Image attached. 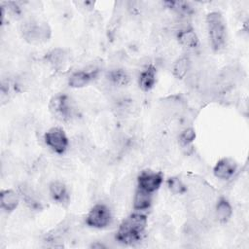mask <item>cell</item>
Listing matches in <instances>:
<instances>
[{"label": "cell", "mask_w": 249, "mask_h": 249, "mask_svg": "<svg viewBox=\"0 0 249 249\" xmlns=\"http://www.w3.org/2000/svg\"><path fill=\"white\" fill-rule=\"evenodd\" d=\"M147 217L134 213L126 217L120 225L116 233V240L124 244H132L139 241L147 226Z\"/></svg>", "instance_id": "obj_1"}, {"label": "cell", "mask_w": 249, "mask_h": 249, "mask_svg": "<svg viewBox=\"0 0 249 249\" xmlns=\"http://www.w3.org/2000/svg\"><path fill=\"white\" fill-rule=\"evenodd\" d=\"M206 24L211 46L214 51L224 48L227 39V26L223 16L218 12H212L206 17Z\"/></svg>", "instance_id": "obj_2"}, {"label": "cell", "mask_w": 249, "mask_h": 249, "mask_svg": "<svg viewBox=\"0 0 249 249\" xmlns=\"http://www.w3.org/2000/svg\"><path fill=\"white\" fill-rule=\"evenodd\" d=\"M22 35L31 44L44 43L51 37V28L46 22L30 20L23 24Z\"/></svg>", "instance_id": "obj_3"}, {"label": "cell", "mask_w": 249, "mask_h": 249, "mask_svg": "<svg viewBox=\"0 0 249 249\" xmlns=\"http://www.w3.org/2000/svg\"><path fill=\"white\" fill-rule=\"evenodd\" d=\"M112 214L107 205L97 203L89 211L86 217V223L89 227L94 229H104L110 225Z\"/></svg>", "instance_id": "obj_4"}, {"label": "cell", "mask_w": 249, "mask_h": 249, "mask_svg": "<svg viewBox=\"0 0 249 249\" xmlns=\"http://www.w3.org/2000/svg\"><path fill=\"white\" fill-rule=\"evenodd\" d=\"M44 140L46 145L58 155L63 154L69 146L68 137L60 127H53L49 129L44 136Z\"/></svg>", "instance_id": "obj_5"}, {"label": "cell", "mask_w": 249, "mask_h": 249, "mask_svg": "<svg viewBox=\"0 0 249 249\" xmlns=\"http://www.w3.org/2000/svg\"><path fill=\"white\" fill-rule=\"evenodd\" d=\"M163 181L160 172L152 170H143L137 177V188L149 194H153L160 189Z\"/></svg>", "instance_id": "obj_6"}, {"label": "cell", "mask_w": 249, "mask_h": 249, "mask_svg": "<svg viewBox=\"0 0 249 249\" xmlns=\"http://www.w3.org/2000/svg\"><path fill=\"white\" fill-rule=\"evenodd\" d=\"M50 110L60 121H67L72 116L71 102L65 94H58L53 97L50 101Z\"/></svg>", "instance_id": "obj_7"}, {"label": "cell", "mask_w": 249, "mask_h": 249, "mask_svg": "<svg viewBox=\"0 0 249 249\" xmlns=\"http://www.w3.org/2000/svg\"><path fill=\"white\" fill-rule=\"evenodd\" d=\"M236 168L237 165L232 159L223 158L215 164L213 173L217 178L221 180H229L234 175Z\"/></svg>", "instance_id": "obj_8"}, {"label": "cell", "mask_w": 249, "mask_h": 249, "mask_svg": "<svg viewBox=\"0 0 249 249\" xmlns=\"http://www.w3.org/2000/svg\"><path fill=\"white\" fill-rule=\"evenodd\" d=\"M97 71H77L74 72L68 80V85L74 89H81L88 86L96 77Z\"/></svg>", "instance_id": "obj_9"}, {"label": "cell", "mask_w": 249, "mask_h": 249, "mask_svg": "<svg viewBox=\"0 0 249 249\" xmlns=\"http://www.w3.org/2000/svg\"><path fill=\"white\" fill-rule=\"evenodd\" d=\"M49 192L51 197L61 205L67 204L69 201V195L66 186L60 181H53L49 186Z\"/></svg>", "instance_id": "obj_10"}, {"label": "cell", "mask_w": 249, "mask_h": 249, "mask_svg": "<svg viewBox=\"0 0 249 249\" xmlns=\"http://www.w3.org/2000/svg\"><path fill=\"white\" fill-rule=\"evenodd\" d=\"M19 203V196L13 190H3L0 194L1 208L10 213L13 212Z\"/></svg>", "instance_id": "obj_11"}, {"label": "cell", "mask_w": 249, "mask_h": 249, "mask_svg": "<svg viewBox=\"0 0 249 249\" xmlns=\"http://www.w3.org/2000/svg\"><path fill=\"white\" fill-rule=\"evenodd\" d=\"M157 82V71L153 65H149L139 76V87L143 91L151 90Z\"/></svg>", "instance_id": "obj_12"}, {"label": "cell", "mask_w": 249, "mask_h": 249, "mask_svg": "<svg viewBox=\"0 0 249 249\" xmlns=\"http://www.w3.org/2000/svg\"><path fill=\"white\" fill-rule=\"evenodd\" d=\"M232 214V208L226 198H220L216 204L214 215L220 223L227 222Z\"/></svg>", "instance_id": "obj_13"}, {"label": "cell", "mask_w": 249, "mask_h": 249, "mask_svg": "<svg viewBox=\"0 0 249 249\" xmlns=\"http://www.w3.org/2000/svg\"><path fill=\"white\" fill-rule=\"evenodd\" d=\"M177 38L179 43L187 48H196L198 45V37L191 27L178 31Z\"/></svg>", "instance_id": "obj_14"}, {"label": "cell", "mask_w": 249, "mask_h": 249, "mask_svg": "<svg viewBox=\"0 0 249 249\" xmlns=\"http://www.w3.org/2000/svg\"><path fill=\"white\" fill-rule=\"evenodd\" d=\"M152 204V194L137 188L133 198V208L136 210H147Z\"/></svg>", "instance_id": "obj_15"}, {"label": "cell", "mask_w": 249, "mask_h": 249, "mask_svg": "<svg viewBox=\"0 0 249 249\" xmlns=\"http://www.w3.org/2000/svg\"><path fill=\"white\" fill-rule=\"evenodd\" d=\"M191 69V60L187 55H182L173 64L172 73L175 78L183 79Z\"/></svg>", "instance_id": "obj_16"}, {"label": "cell", "mask_w": 249, "mask_h": 249, "mask_svg": "<svg viewBox=\"0 0 249 249\" xmlns=\"http://www.w3.org/2000/svg\"><path fill=\"white\" fill-rule=\"evenodd\" d=\"M107 79L109 80V83L116 87L126 86L130 81L128 74L124 69H114L109 71Z\"/></svg>", "instance_id": "obj_17"}, {"label": "cell", "mask_w": 249, "mask_h": 249, "mask_svg": "<svg viewBox=\"0 0 249 249\" xmlns=\"http://www.w3.org/2000/svg\"><path fill=\"white\" fill-rule=\"evenodd\" d=\"M49 62L53 66L57 67L60 66L62 63H64L65 58H66V53L62 49H53L48 53L47 56Z\"/></svg>", "instance_id": "obj_18"}, {"label": "cell", "mask_w": 249, "mask_h": 249, "mask_svg": "<svg viewBox=\"0 0 249 249\" xmlns=\"http://www.w3.org/2000/svg\"><path fill=\"white\" fill-rule=\"evenodd\" d=\"M167 187L173 195H182L187 191L186 185L179 177H170L167 180Z\"/></svg>", "instance_id": "obj_19"}, {"label": "cell", "mask_w": 249, "mask_h": 249, "mask_svg": "<svg viewBox=\"0 0 249 249\" xmlns=\"http://www.w3.org/2000/svg\"><path fill=\"white\" fill-rule=\"evenodd\" d=\"M196 138V131L192 127L185 128L179 135V141L182 147H189Z\"/></svg>", "instance_id": "obj_20"}]
</instances>
